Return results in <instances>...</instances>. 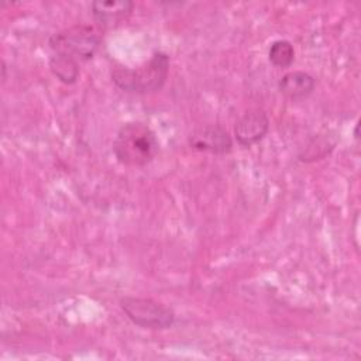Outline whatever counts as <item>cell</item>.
Wrapping results in <instances>:
<instances>
[{"label":"cell","instance_id":"5b68a950","mask_svg":"<svg viewBox=\"0 0 361 361\" xmlns=\"http://www.w3.org/2000/svg\"><path fill=\"white\" fill-rule=\"evenodd\" d=\"M188 144L192 149L200 152L224 155L231 151L233 138L223 127L209 124L195 128L188 137Z\"/></svg>","mask_w":361,"mask_h":361},{"label":"cell","instance_id":"277c9868","mask_svg":"<svg viewBox=\"0 0 361 361\" xmlns=\"http://www.w3.org/2000/svg\"><path fill=\"white\" fill-rule=\"evenodd\" d=\"M120 307L137 326L149 330H165L175 322L171 307L149 298L126 296L120 299Z\"/></svg>","mask_w":361,"mask_h":361},{"label":"cell","instance_id":"6da1fadb","mask_svg":"<svg viewBox=\"0 0 361 361\" xmlns=\"http://www.w3.org/2000/svg\"><path fill=\"white\" fill-rule=\"evenodd\" d=\"M159 152L155 131L142 121L124 123L113 141V154L127 166H144Z\"/></svg>","mask_w":361,"mask_h":361},{"label":"cell","instance_id":"8992f818","mask_svg":"<svg viewBox=\"0 0 361 361\" xmlns=\"http://www.w3.org/2000/svg\"><path fill=\"white\" fill-rule=\"evenodd\" d=\"M269 130V118L261 109L245 111L234 126V137L241 147H251L259 142Z\"/></svg>","mask_w":361,"mask_h":361},{"label":"cell","instance_id":"ba28073f","mask_svg":"<svg viewBox=\"0 0 361 361\" xmlns=\"http://www.w3.org/2000/svg\"><path fill=\"white\" fill-rule=\"evenodd\" d=\"M90 7H92V14L97 21V24L107 27L127 18L133 11L134 4L128 0H109V1H93Z\"/></svg>","mask_w":361,"mask_h":361},{"label":"cell","instance_id":"3957f363","mask_svg":"<svg viewBox=\"0 0 361 361\" xmlns=\"http://www.w3.org/2000/svg\"><path fill=\"white\" fill-rule=\"evenodd\" d=\"M100 35L89 25H73L55 32L49 38V47L54 52L65 54L78 62L89 61L100 47Z\"/></svg>","mask_w":361,"mask_h":361},{"label":"cell","instance_id":"52a82bcc","mask_svg":"<svg viewBox=\"0 0 361 361\" xmlns=\"http://www.w3.org/2000/svg\"><path fill=\"white\" fill-rule=\"evenodd\" d=\"M316 86L314 78L305 71H292L285 73L279 82V92L292 102H299L309 97Z\"/></svg>","mask_w":361,"mask_h":361},{"label":"cell","instance_id":"7a4b0ae2","mask_svg":"<svg viewBox=\"0 0 361 361\" xmlns=\"http://www.w3.org/2000/svg\"><path fill=\"white\" fill-rule=\"evenodd\" d=\"M169 73V56L165 52L157 51L144 63L128 68L116 66L111 69V80L114 85L127 93H154L159 90Z\"/></svg>","mask_w":361,"mask_h":361},{"label":"cell","instance_id":"9c48e42d","mask_svg":"<svg viewBox=\"0 0 361 361\" xmlns=\"http://www.w3.org/2000/svg\"><path fill=\"white\" fill-rule=\"evenodd\" d=\"M49 68L51 72L65 85H72L79 78V62L69 55L54 52L49 58Z\"/></svg>","mask_w":361,"mask_h":361},{"label":"cell","instance_id":"30bf717a","mask_svg":"<svg viewBox=\"0 0 361 361\" xmlns=\"http://www.w3.org/2000/svg\"><path fill=\"white\" fill-rule=\"evenodd\" d=\"M268 58L276 68H289L295 61L293 45L288 39H276L269 47Z\"/></svg>","mask_w":361,"mask_h":361}]
</instances>
